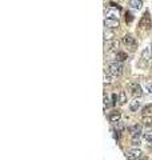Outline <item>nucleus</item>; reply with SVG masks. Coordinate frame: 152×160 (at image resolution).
I'll return each instance as SVG.
<instances>
[{
	"instance_id": "20e7f679",
	"label": "nucleus",
	"mask_w": 152,
	"mask_h": 160,
	"mask_svg": "<svg viewBox=\"0 0 152 160\" xmlns=\"http://www.w3.org/2000/svg\"><path fill=\"white\" fill-rule=\"evenodd\" d=\"M141 149H139V148H132V149H128L127 151V153H126V156H127V159L128 160H138L139 158L141 156Z\"/></svg>"
},
{
	"instance_id": "9d476101",
	"label": "nucleus",
	"mask_w": 152,
	"mask_h": 160,
	"mask_svg": "<svg viewBox=\"0 0 152 160\" xmlns=\"http://www.w3.org/2000/svg\"><path fill=\"white\" fill-rule=\"evenodd\" d=\"M129 134L131 135H135V134H141V125L140 124H135V125H131L128 128Z\"/></svg>"
},
{
	"instance_id": "f03ea898",
	"label": "nucleus",
	"mask_w": 152,
	"mask_h": 160,
	"mask_svg": "<svg viewBox=\"0 0 152 160\" xmlns=\"http://www.w3.org/2000/svg\"><path fill=\"white\" fill-rule=\"evenodd\" d=\"M128 92L132 97H139V96H141V94H143L141 87L138 84V83H129L128 84Z\"/></svg>"
},
{
	"instance_id": "9b49d317",
	"label": "nucleus",
	"mask_w": 152,
	"mask_h": 160,
	"mask_svg": "<svg viewBox=\"0 0 152 160\" xmlns=\"http://www.w3.org/2000/svg\"><path fill=\"white\" fill-rule=\"evenodd\" d=\"M140 140H141V134L131 135V143H132V146H139V144H140Z\"/></svg>"
},
{
	"instance_id": "f3484780",
	"label": "nucleus",
	"mask_w": 152,
	"mask_h": 160,
	"mask_svg": "<svg viewBox=\"0 0 152 160\" xmlns=\"http://www.w3.org/2000/svg\"><path fill=\"white\" fill-rule=\"evenodd\" d=\"M143 137L148 141V143H152V130H147L143 134Z\"/></svg>"
},
{
	"instance_id": "f257e3e1",
	"label": "nucleus",
	"mask_w": 152,
	"mask_h": 160,
	"mask_svg": "<svg viewBox=\"0 0 152 160\" xmlns=\"http://www.w3.org/2000/svg\"><path fill=\"white\" fill-rule=\"evenodd\" d=\"M107 71L113 76H120L123 73V66L119 63V61H113V63L108 64Z\"/></svg>"
},
{
	"instance_id": "a211bd4d",
	"label": "nucleus",
	"mask_w": 152,
	"mask_h": 160,
	"mask_svg": "<svg viewBox=\"0 0 152 160\" xmlns=\"http://www.w3.org/2000/svg\"><path fill=\"white\" fill-rule=\"evenodd\" d=\"M112 78H113V75H111L108 71H105L104 72V83H107V84L112 83Z\"/></svg>"
},
{
	"instance_id": "dca6fc26",
	"label": "nucleus",
	"mask_w": 152,
	"mask_h": 160,
	"mask_svg": "<svg viewBox=\"0 0 152 160\" xmlns=\"http://www.w3.org/2000/svg\"><path fill=\"white\" fill-rule=\"evenodd\" d=\"M141 123H143V125H145V127H152V116H144L141 120Z\"/></svg>"
},
{
	"instance_id": "b1692460",
	"label": "nucleus",
	"mask_w": 152,
	"mask_h": 160,
	"mask_svg": "<svg viewBox=\"0 0 152 160\" xmlns=\"http://www.w3.org/2000/svg\"><path fill=\"white\" fill-rule=\"evenodd\" d=\"M151 52H152V45H151Z\"/></svg>"
},
{
	"instance_id": "6e6552de",
	"label": "nucleus",
	"mask_w": 152,
	"mask_h": 160,
	"mask_svg": "<svg viewBox=\"0 0 152 160\" xmlns=\"http://www.w3.org/2000/svg\"><path fill=\"white\" fill-rule=\"evenodd\" d=\"M123 44L124 45H128V47H133V45H135V38L128 33V35H126L123 38Z\"/></svg>"
},
{
	"instance_id": "5701e85b",
	"label": "nucleus",
	"mask_w": 152,
	"mask_h": 160,
	"mask_svg": "<svg viewBox=\"0 0 152 160\" xmlns=\"http://www.w3.org/2000/svg\"><path fill=\"white\" fill-rule=\"evenodd\" d=\"M145 91L152 95V83H145Z\"/></svg>"
},
{
	"instance_id": "1a4fd4ad",
	"label": "nucleus",
	"mask_w": 152,
	"mask_h": 160,
	"mask_svg": "<svg viewBox=\"0 0 152 160\" xmlns=\"http://www.w3.org/2000/svg\"><path fill=\"white\" fill-rule=\"evenodd\" d=\"M140 106H141L140 101H139L138 99H133V100L131 101V104H129V111L135 112V111H138L139 108H140Z\"/></svg>"
},
{
	"instance_id": "6ab92c4d",
	"label": "nucleus",
	"mask_w": 152,
	"mask_h": 160,
	"mask_svg": "<svg viewBox=\"0 0 152 160\" xmlns=\"http://www.w3.org/2000/svg\"><path fill=\"white\" fill-rule=\"evenodd\" d=\"M127 59V54H124V52H117L116 54V60L117 61H124Z\"/></svg>"
},
{
	"instance_id": "4be33fe9",
	"label": "nucleus",
	"mask_w": 152,
	"mask_h": 160,
	"mask_svg": "<svg viewBox=\"0 0 152 160\" xmlns=\"http://www.w3.org/2000/svg\"><path fill=\"white\" fill-rule=\"evenodd\" d=\"M132 20H133V15L131 14V12H127L126 14V21L127 23H131Z\"/></svg>"
},
{
	"instance_id": "7ed1b4c3",
	"label": "nucleus",
	"mask_w": 152,
	"mask_h": 160,
	"mask_svg": "<svg viewBox=\"0 0 152 160\" xmlns=\"http://www.w3.org/2000/svg\"><path fill=\"white\" fill-rule=\"evenodd\" d=\"M139 26L141 27L143 29H150L151 28V16H150V12H144V15L141 16L140 21H139Z\"/></svg>"
},
{
	"instance_id": "2eb2a0df",
	"label": "nucleus",
	"mask_w": 152,
	"mask_h": 160,
	"mask_svg": "<svg viewBox=\"0 0 152 160\" xmlns=\"http://www.w3.org/2000/svg\"><path fill=\"white\" fill-rule=\"evenodd\" d=\"M141 59L144 60V61H150V59H151V52H150V48H145V50L141 52Z\"/></svg>"
},
{
	"instance_id": "aec40b11",
	"label": "nucleus",
	"mask_w": 152,
	"mask_h": 160,
	"mask_svg": "<svg viewBox=\"0 0 152 160\" xmlns=\"http://www.w3.org/2000/svg\"><path fill=\"white\" fill-rule=\"evenodd\" d=\"M143 115L144 116H148L150 113H152V106H145L144 108H143Z\"/></svg>"
},
{
	"instance_id": "0eeeda50",
	"label": "nucleus",
	"mask_w": 152,
	"mask_h": 160,
	"mask_svg": "<svg viewBox=\"0 0 152 160\" xmlns=\"http://www.w3.org/2000/svg\"><path fill=\"white\" fill-rule=\"evenodd\" d=\"M120 118H122V113H120V111H112V112L110 113V116H108V119H110L111 123L120 122Z\"/></svg>"
},
{
	"instance_id": "f8f14e48",
	"label": "nucleus",
	"mask_w": 152,
	"mask_h": 160,
	"mask_svg": "<svg viewBox=\"0 0 152 160\" xmlns=\"http://www.w3.org/2000/svg\"><path fill=\"white\" fill-rule=\"evenodd\" d=\"M129 5L135 10H140L141 5H143V2L141 0H129Z\"/></svg>"
},
{
	"instance_id": "ddd939ff",
	"label": "nucleus",
	"mask_w": 152,
	"mask_h": 160,
	"mask_svg": "<svg viewBox=\"0 0 152 160\" xmlns=\"http://www.w3.org/2000/svg\"><path fill=\"white\" fill-rule=\"evenodd\" d=\"M115 124V134H122V132L124 131V124L123 122H117V123H113Z\"/></svg>"
},
{
	"instance_id": "423d86ee",
	"label": "nucleus",
	"mask_w": 152,
	"mask_h": 160,
	"mask_svg": "<svg viewBox=\"0 0 152 160\" xmlns=\"http://www.w3.org/2000/svg\"><path fill=\"white\" fill-rule=\"evenodd\" d=\"M104 26L107 27V28H117V27L120 26V23H119V19H111V17H107V19L104 20Z\"/></svg>"
},
{
	"instance_id": "39448f33",
	"label": "nucleus",
	"mask_w": 152,
	"mask_h": 160,
	"mask_svg": "<svg viewBox=\"0 0 152 160\" xmlns=\"http://www.w3.org/2000/svg\"><path fill=\"white\" fill-rule=\"evenodd\" d=\"M117 48H119V42H117L116 39L108 40L107 44H105V50H107V52H113V51H116Z\"/></svg>"
},
{
	"instance_id": "412c9836",
	"label": "nucleus",
	"mask_w": 152,
	"mask_h": 160,
	"mask_svg": "<svg viewBox=\"0 0 152 160\" xmlns=\"http://www.w3.org/2000/svg\"><path fill=\"white\" fill-rule=\"evenodd\" d=\"M111 106H113V103H111L110 97H108L107 95H104V108H108V107H111Z\"/></svg>"
},
{
	"instance_id": "4468645a",
	"label": "nucleus",
	"mask_w": 152,
	"mask_h": 160,
	"mask_svg": "<svg viewBox=\"0 0 152 160\" xmlns=\"http://www.w3.org/2000/svg\"><path fill=\"white\" fill-rule=\"evenodd\" d=\"M117 103H119V106H124V104L127 103V95H126V92H124V91H120Z\"/></svg>"
}]
</instances>
